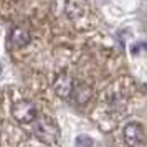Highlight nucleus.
Wrapping results in <instances>:
<instances>
[{
    "label": "nucleus",
    "mask_w": 147,
    "mask_h": 147,
    "mask_svg": "<svg viewBox=\"0 0 147 147\" xmlns=\"http://www.w3.org/2000/svg\"><path fill=\"white\" fill-rule=\"evenodd\" d=\"M124 140H126L127 146H139L144 142L146 139V131H144V127L140 126L139 122H129L124 126Z\"/></svg>",
    "instance_id": "20e7f679"
},
{
    "label": "nucleus",
    "mask_w": 147,
    "mask_h": 147,
    "mask_svg": "<svg viewBox=\"0 0 147 147\" xmlns=\"http://www.w3.org/2000/svg\"><path fill=\"white\" fill-rule=\"evenodd\" d=\"M12 116L20 124H32L38 117V113H36V107L32 101L20 99L12 106Z\"/></svg>",
    "instance_id": "f03ea898"
},
{
    "label": "nucleus",
    "mask_w": 147,
    "mask_h": 147,
    "mask_svg": "<svg viewBox=\"0 0 147 147\" xmlns=\"http://www.w3.org/2000/svg\"><path fill=\"white\" fill-rule=\"evenodd\" d=\"M74 84H76V81H74V78L71 76V74L61 73V74H58L56 80H55L53 89H55V93L58 94L60 98L66 99V98H69V96L73 94Z\"/></svg>",
    "instance_id": "7ed1b4c3"
},
{
    "label": "nucleus",
    "mask_w": 147,
    "mask_h": 147,
    "mask_svg": "<svg viewBox=\"0 0 147 147\" xmlns=\"http://www.w3.org/2000/svg\"><path fill=\"white\" fill-rule=\"evenodd\" d=\"M76 147H93V140L88 136H80L76 139Z\"/></svg>",
    "instance_id": "0eeeda50"
},
{
    "label": "nucleus",
    "mask_w": 147,
    "mask_h": 147,
    "mask_svg": "<svg viewBox=\"0 0 147 147\" xmlns=\"http://www.w3.org/2000/svg\"><path fill=\"white\" fill-rule=\"evenodd\" d=\"M71 98L74 99V102H76L78 106H84L88 101L93 98V89L88 86L86 83H76Z\"/></svg>",
    "instance_id": "39448f33"
},
{
    "label": "nucleus",
    "mask_w": 147,
    "mask_h": 147,
    "mask_svg": "<svg viewBox=\"0 0 147 147\" xmlns=\"http://www.w3.org/2000/svg\"><path fill=\"white\" fill-rule=\"evenodd\" d=\"M32 124H33V134L41 142L53 146L60 140V129L51 117L41 116V117H36Z\"/></svg>",
    "instance_id": "f257e3e1"
},
{
    "label": "nucleus",
    "mask_w": 147,
    "mask_h": 147,
    "mask_svg": "<svg viewBox=\"0 0 147 147\" xmlns=\"http://www.w3.org/2000/svg\"><path fill=\"white\" fill-rule=\"evenodd\" d=\"M10 43L15 48H23L30 43V33L25 28H13L10 33Z\"/></svg>",
    "instance_id": "423d86ee"
}]
</instances>
